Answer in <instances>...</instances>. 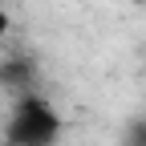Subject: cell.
Masks as SVG:
<instances>
[{"mask_svg": "<svg viewBox=\"0 0 146 146\" xmlns=\"http://www.w3.org/2000/svg\"><path fill=\"white\" fill-rule=\"evenodd\" d=\"M65 122L45 94L16 98L4 122V146H57Z\"/></svg>", "mask_w": 146, "mask_h": 146, "instance_id": "cell-1", "label": "cell"}, {"mask_svg": "<svg viewBox=\"0 0 146 146\" xmlns=\"http://www.w3.org/2000/svg\"><path fill=\"white\" fill-rule=\"evenodd\" d=\"M36 61L29 57V53H8L4 61H0V85L12 94V102L16 98H25V94H41L36 89Z\"/></svg>", "mask_w": 146, "mask_h": 146, "instance_id": "cell-2", "label": "cell"}, {"mask_svg": "<svg viewBox=\"0 0 146 146\" xmlns=\"http://www.w3.org/2000/svg\"><path fill=\"white\" fill-rule=\"evenodd\" d=\"M118 146H146V118H130L126 122V130H122V142Z\"/></svg>", "mask_w": 146, "mask_h": 146, "instance_id": "cell-3", "label": "cell"}, {"mask_svg": "<svg viewBox=\"0 0 146 146\" xmlns=\"http://www.w3.org/2000/svg\"><path fill=\"white\" fill-rule=\"evenodd\" d=\"M8 33H12V21H8V12H4V8H0V41H4V36H8Z\"/></svg>", "mask_w": 146, "mask_h": 146, "instance_id": "cell-4", "label": "cell"}]
</instances>
